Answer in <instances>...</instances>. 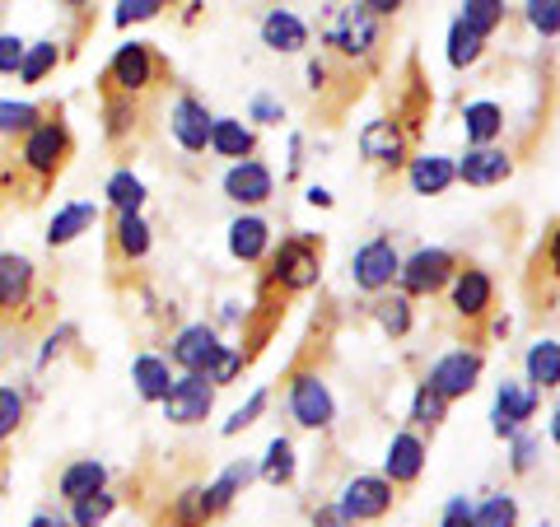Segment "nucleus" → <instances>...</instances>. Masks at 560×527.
Instances as JSON below:
<instances>
[{"instance_id": "obj_1", "label": "nucleus", "mask_w": 560, "mask_h": 527, "mask_svg": "<svg viewBox=\"0 0 560 527\" xmlns=\"http://www.w3.org/2000/svg\"><path fill=\"white\" fill-rule=\"evenodd\" d=\"M70 160H75V131L66 121V103H57L43 127L0 150V201L38 206L61 183Z\"/></svg>"}, {"instance_id": "obj_2", "label": "nucleus", "mask_w": 560, "mask_h": 527, "mask_svg": "<svg viewBox=\"0 0 560 527\" xmlns=\"http://www.w3.org/2000/svg\"><path fill=\"white\" fill-rule=\"evenodd\" d=\"M57 313V294L24 253H0V331H38Z\"/></svg>"}, {"instance_id": "obj_3", "label": "nucleus", "mask_w": 560, "mask_h": 527, "mask_svg": "<svg viewBox=\"0 0 560 527\" xmlns=\"http://www.w3.org/2000/svg\"><path fill=\"white\" fill-rule=\"evenodd\" d=\"M318 276H323V238L318 234H290V238H280V248L267 253V261H261L257 298H280V304H290L294 294L318 285Z\"/></svg>"}, {"instance_id": "obj_4", "label": "nucleus", "mask_w": 560, "mask_h": 527, "mask_svg": "<svg viewBox=\"0 0 560 527\" xmlns=\"http://www.w3.org/2000/svg\"><path fill=\"white\" fill-rule=\"evenodd\" d=\"M168 80H173V66L160 57L154 43H121L113 51V61L103 66V75H98V98L117 94V98L145 103L154 90H164Z\"/></svg>"}, {"instance_id": "obj_5", "label": "nucleus", "mask_w": 560, "mask_h": 527, "mask_svg": "<svg viewBox=\"0 0 560 527\" xmlns=\"http://www.w3.org/2000/svg\"><path fill=\"white\" fill-rule=\"evenodd\" d=\"M323 43L346 61H370L378 51V20L364 5H331L323 20Z\"/></svg>"}, {"instance_id": "obj_6", "label": "nucleus", "mask_w": 560, "mask_h": 527, "mask_svg": "<svg viewBox=\"0 0 560 527\" xmlns=\"http://www.w3.org/2000/svg\"><path fill=\"white\" fill-rule=\"evenodd\" d=\"M285 401H290V415H294V425H300V430H327L331 415H337V401H331L323 374H318V368H308V364L290 368Z\"/></svg>"}, {"instance_id": "obj_7", "label": "nucleus", "mask_w": 560, "mask_h": 527, "mask_svg": "<svg viewBox=\"0 0 560 527\" xmlns=\"http://www.w3.org/2000/svg\"><path fill=\"white\" fill-rule=\"evenodd\" d=\"M463 261L453 257L448 248H416L407 261H401L397 271V290L407 298H430L453 285V276H458Z\"/></svg>"}, {"instance_id": "obj_8", "label": "nucleus", "mask_w": 560, "mask_h": 527, "mask_svg": "<svg viewBox=\"0 0 560 527\" xmlns=\"http://www.w3.org/2000/svg\"><path fill=\"white\" fill-rule=\"evenodd\" d=\"M397 271H401V257H397V243H393L388 234L370 238L355 257H350V280H355V290H364V294L393 290Z\"/></svg>"}, {"instance_id": "obj_9", "label": "nucleus", "mask_w": 560, "mask_h": 527, "mask_svg": "<svg viewBox=\"0 0 560 527\" xmlns=\"http://www.w3.org/2000/svg\"><path fill=\"white\" fill-rule=\"evenodd\" d=\"M411 140H416V131L401 117H378L360 131V154L378 168H401L411 154Z\"/></svg>"}, {"instance_id": "obj_10", "label": "nucleus", "mask_w": 560, "mask_h": 527, "mask_svg": "<svg viewBox=\"0 0 560 527\" xmlns=\"http://www.w3.org/2000/svg\"><path fill=\"white\" fill-rule=\"evenodd\" d=\"M220 350H224V341H220L215 327H210V323H191V327H183L178 337L168 341V355H164V360H168L173 368H183V374L206 378Z\"/></svg>"}, {"instance_id": "obj_11", "label": "nucleus", "mask_w": 560, "mask_h": 527, "mask_svg": "<svg viewBox=\"0 0 560 527\" xmlns=\"http://www.w3.org/2000/svg\"><path fill=\"white\" fill-rule=\"evenodd\" d=\"M393 504H397V490L383 481V477H355V481H346L341 500H337V508H341V514L355 523V527H360V523L388 518Z\"/></svg>"}, {"instance_id": "obj_12", "label": "nucleus", "mask_w": 560, "mask_h": 527, "mask_svg": "<svg viewBox=\"0 0 560 527\" xmlns=\"http://www.w3.org/2000/svg\"><path fill=\"white\" fill-rule=\"evenodd\" d=\"M215 411V388L197 374H178L164 397V420L168 425H206Z\"/></svg>"}, {"instance_id": "obj_13", "label": "nucleus", "mask_w": 560, "mask_h": 527, "mask_svg": "<svg viewBox=\"0 0 560 527\" xmlns=\"http://www.w3.org/2000/svg\"><path fill=\"white\" fill-rule=\"evenodd\" d=\"M481 368H486V355H481V350H453V355H444L440 364L430 368L425 388H430V393H440L444 401H458V397H467L471 388H477Z\"/></svg>"}, {"instance_id": "obj_14", "label": "nucleus", "mask_w": 560, "mask_h": 527, "mask_svg": "<svg viewBox=\"0 0 560 527\" xmlns=\"http://www.w3.org/2000/svg\"><path fill=\"white\" fill-rule=\"evenodd\" d=\"M210 127H215V117H210V108L197 94H178V98H173L168 131H173V140H178L187 154H206L210 150Z\"/></svg>"}, {"instance_id": "obj_15", "label": "nucleus", "mask_w": 560, "mask_h": 527, "mask_svg": "<svg viewBox=\"0 0 560 527\" xmlns=\"http://www.w3.org/2000/svg\"><path fill=\"white\" fill-rule=\"evenodd\" d=\"M150 224L145 215H113L108 224V267L113 271H131L150 257Z\"/></svg>"}, {"instance_id": "obj_16", "label": "nucleus", "mask_w": 560, "mask_h": 527, "mask_svg": "<svg viewBox=\"0 0 560 527\" xmlns=\"http://www.w3.org/2000/svg\"><path fill=\"white\" fill-rule=\"evenodd\" d=\"M448 304L463 323H481L490 304H495V280L481 267H458V276H453V285H448Z\"/></svg>"}, {"instance_id": "obj_17", "label": "nucleus", "mask_w": 560, "mask_h": 527, "mask_svg": "<svg viewBox=\"0 0 560 527\" xmlns=\"http://www.w3.org/2000/svg\"><path fill=\"white\" fill-rule=\"evenodd\" d=\"M420 471H425V438H420L416 430L393 434L388 458H383V481H388L393 490H407V485L420 481Z\"/></svg>"}, {"instance_id": "obj_18", "label": "nucleus", "mask_w": 560, "mask_h": 527, "mask_svg": "<svg viewBox=\"0 0 560 527\" xmlns=\"http://www.w3.org/2000/svg\"><path fill=\"white\" fill-rule=\"evenodd\" d=\"M537 415V393L523 388V383H500L495 393V411H490V430L500 438H514L523 434V425Z\"/></svg>"}, {"instance_id": "obj_19", "label": "nucleus", "mask_w": 560, "mask_h": 527, "mask_svg": "<svg viewBox=\"0 0 560 527\" xmlns=\"http://www.w3.org/2000/svg\"><path fill=\"white\" fill-rule=\"evenodd\" d=\"M140 127H145V103L136 98H117V94H103V136L117 154H127L136 145Z\"/></svg>"}, {"instance_id": "obj_20", "label": "nucleus", "mask_w": 560, "mask_h": 527, "mask_svg": "<svg viewBox=\"0 0 560 527\" xmlns=\"http://www.w3.org/2000/svg\"><path fill=\"white\" fill-rule=\"evenodd\" d=\"M224 197L238 201V206H267L276 197V178L261 160H243L224 173Z\"/></svg>"}, {"instance_id": "obj_21", "label": "nucleus", "mask_w": 560, "mask_h": 527, "mask_svg": "<svg viewBox=\"0 0 560 527\" xmlns=\"http://www.w3.org/2000/svg\"><path fill=\"white\" fill-rule=\"evenodd\" d=\"M210 518H215V508H210L206 485H183L178 495H168V504L154 514V527H206Z\"/></svg>"}, {"instance_id": "obj_22", "label": "nucleus", "mask_w": 560, "mask_h": 527, "mask_svg": "<svg viewBox=\"0 0 560 527\" xmlns=\"http://www.w3.org/2000/svg\"><path fill=\"white\" fill-rule=\"evenodd\" d=\"M407 183L416 197H444L458 183V164L448 154H416V160H407Z\"/></svg>"}, {"instance_id": "obj_23", "label": "nucleus", "mask_w": 560, "mask_h": 527, "mask_svg": "<svg viewBox=\"0 0 560 527\" xmlns=\"http://www.w3.org/2000/svg\"><path fill=\"white\" fill-rule=\"evenodd\" d=\"M458 178H463L467 187H500V183L514 178V160H510L504 150H495V145L467 150L463 164H458Z\"/></svg>"}, {"instance_id": "obj_24", "label": "nucleus", "mask_w": 560, "mask_h": 527, "mask_svg": "<svg viewBox=\"0 0 560 527\" xmlns=\"http://www.w3.org/2000/svg\"><path fill=\"white\" fill-rule=\"evenodd\" d=\"M98 490H108V467H103L98 458H75V462L61 467L57 495H61L66 504H80V500L98 495Z\"/></svg>"}, {"instance_id": "obj_25", "label": "nucleus", "mask_w": 560, "mask_h": 527, "mask_svg": "<svg viewBox=\"0 0 560 527\" xmlns=\"http://www.w3.org/2000/svg\"><path fill=\"white\" fill-rule=\"evenodd\" d=\"M230 253H234V261H243V267L267 261V253H271V224L261 215H238L230 224Z\"/></svg>"}, {"instance_id": "obj_26", "label": "nucleus", "mask_w": 560, "mask_h": 527, "mask_svg": "<svg viewBox=\"0 0 560 527\" xmlns=\"http://www.w3.org/2000/svg\"><path fill=\"white\" fill-rule=\"evenodd\" d=\"M98 215H103V210L94 201H70V206H61L57 215H51V224H47V248H70L80 234L94 230Z\"/></svg>"}, {"instance_id": "obj_27", "label": "nucleus", "mask_w": 560, "mask_h": 527, "mask_svg": "<svg viewBox=\"0 0 560 527\" xmlns=\"http://www.w3.org/2000/svg\"><path fill=\"white\" fill-rule=\"evenodd\" d=\"M173 378H178V374H173V364L164 355H154V350L136 355V364H131V383H136V397L140 401H160V407H164Z\"/></svg>"}, {"instance_id": "obj_28", "label": "nucleus", "mask_w": 560, "mask_h": 527, "mask_svg": "<svg viewBox=\"0 0 560 527\" xmlns=\"http://www.w3.org/2000/svg\"><path fill=\"white\" fill-rule=\"evenodd\" d=\"M210 150L224 154V160H253L257 154V131L253 127H243L238 117H215V127H210Z\"/></svg>"}, {"instance_id": "obj_29", "label": "nucleus", "mask_w": 560, "mask_h": 527, "mask_svg": "<svg viewBox=\"0 0 560 527\" xmlns=\"http://www.w3.org/2000/svg\"><path fill=\"white\" fill-rule=\"evenodd\" d=\"M463 131H467V150H486V145H495V136L504 131V108L500 103H467L463 108Z\"/></svg>"}, {"instance_id": "obj_30", "label": "nucleus", "mask_w": 560, "mask_h": 527, "mask_svg": "<svg viewBox=\"0 0 560 527\" xmlns=\"http://www.w3.org/2000/svg\"><path fill=\"white\" fill-rule=\"evenodd\" d=\"M261 43L271 51H304L308 47V24L294 10H271L261 20Z\"/></svg>"}, {"instance_id": "obj_31", "label": "nucleus", "mask_w": 560, "mask_h": 527, "mask_svg": "<svg viewBox=\"0 0 560 527\" xmlns=\"http://www.w3.org/2000/svg\"><path fill=\"white\" fill-rule=\"evenodd\" d=\"M51 108H57V98L51 103H10L0 98V140H24L33 127H43V121L51 117Z\"/></svg>"}, {"instance_id": "obj_32", "label": "nucleus", "mask_w": 560, "mask_h": 527, "mask_svg": "<svg viewBox=\"0 0 560 527\" xmlns=\"http://www.w3.org/2000/svg\"><path fill=\"white\" fill-rule=\"evenodd\" d=\"M253 477H257V462H230L215 481L206 485V495H210V508H215V518H220L224 508H230V504L243 495V490H248V481H253Z\"/></svg>"}, {"instance_id": "obj_33", "label": "nucleus", "mask_w": 560, "mask_h": 527, "mask_svg": "<svg viewBox=\"0 0 560 527\" xmlns=\"http://www.w3.org/2000/svg\"><path fill=\"white\" fill-rule=\"evenodd\" d=\"M523 364H528V388H533L537 397L551 393V388H560V341H537Z\"/></svg>"}, {"instance_id": "obj_34", "label": "nucleus", "mask_w": 560, "mask_h": 527, "mask_svg": "<svg viewBox=\"0 0 560 527\" xmlns=\"http://www.w3.org/2000/svg\"><path fill=\"white\" fill-rule=\"evenodd\" d=\"M103 197H108L113 215H140V206H145V183H140L131 168H117L108 178V187H103Z\"/></svg>"}, {"instance_id": "obj_35", "label": "nucleus", "mask_w": 560, "mask_h": 527, "mask_svg": "<svg viewBox=\"0 0 560 527\" xmlns=\"http://www.w3.org/2000/svg\"><path fill=\"white\" fill-rule=\"evenodd\" d=\"M24 420H28V393L20 383H0V453L24 430Z\"/></svg>"}, {"instance_id": "obj_36", "label": "nucleus", "mask_w": 560, "mask_h": 527, "mask_svg": "<svg viewBox=\"0 0 560 527\" xmlns=\"http://www.w3.org/2000/svg\"><path fill=\"white\" fill-rule=\"evenodd\" d=\"M57 66H61V47H57V43H51V38L28 43L24 66H20V84H28V90H38V84H43Z\"/></svg>"}, {"instance_id": "obj_37", "label": "nucleus", "mask_w": 560, "mask_h": 527, "mask_svg": "<svg viewBox=\"0 0 560 527\" xmlns=\"http://www.w3.org/2000/svg\"><path fill=\"white\" fill-rule=\"evenodd\" d=\"M257 477L267 481V485H290L294 481V444H290L285 434L267 444V458L257 462Z\"/></svg>"}, {"instance_id": "obj_38", "label": "nucleus", "mask_w": 560, "mask_h": 527, "mask_svg": "<svg viewBox=\"0 0 560 527\" xmlns=\"http://www.w3.org/2000/svg\"><path fill=\"white\" fill-rule=\"evenodd\" d=\"M481 51H486L481 33H471L463 20H453V28H448V66L453 70H467V66L481 61Z\"/></svg>"}, {"instance_id": "obj_39", "label": "nucleus", "mask_w": 560, "mask_h": 527, "mask_svg": "<svg viewBox=\"0 0 560 527\" xmlns=\"http://www.w3.org/2000/svg\"><path fill=\"white\" fill-rule=\"evenodd\" d=\"M374 318H378V327L388 331V337H407V331H411V298L401 294V290L388 294V298H378Z\"/></svg>"}, {"instance_id": "obj_40", "label": "nucleus", "mask_w": 560, "mask_h": 527, "mask_svg": "<svg viewBox=\"0 0 560 527\" xmlns=\"http://www.w3.org/2000/svg\"><path fill=\"white\" fill-rule=\"evenodd\" d=\"M113 508H117V495H113V490H98V495L80 500V504H70L66 523H70V527H103V523H108Z\"/></svg>"}, {"instance_id": "obj_41", "label": "nucleus", "mask_w": 560, "mask_h": 527, "mask_svg": "<svg viewBox=\"0 0 560 527\" xmlns=\"http://www.w3.org/2000/svg\"><path fill=\"white\" fill-rule=\"evenodd\" d=\"M458 20H463L471 33H481V38H490V33H495V28L504 24V5H500V0H467Z\"/></svg>"}, {"instance_id": "obj_42", "label": "nucleus", "mask_w": 560, "mask_h": 527, "mask_svg": "<svg viewBox=\"0 0 560 527\" xmlns=\"http://www.w3.org/2000/svg\"><path fill=\"white\" fill-rule=\"evenodd\" d=\"M411 420L420 430H440L444 420H448V401L440 397V393H430L425 383L416 388V401H411Z\"/></svg>"}, {"instance_id": "obj_43", "label": "nucleus", "mask_w": 560, "mask_h": 527, "mask_svg": "<svg viewBox=\"0 0 560 527\" xmlns=\"http://www.w3.org/2000/svg\"><path fill=\"white\" fill-rule=\"evenodd\" d=\"M477 514V527H518V500L514 495H490Z\"/></svg>"}, {"instance_id": "obj_44", "label": "nucleus", "mask_w": 560, "mask_h": 527, "mask_svg": "<svg viewBox=\"0 0 560 527\" xmlns=\"http://www.w3.org/2000/svg\"><path fill=\"white\" fill-rule=\"evenodd\" d=\"M267 407H271V393H267V388H261V393H253V397H248V401H243V407H238V411H234L230 420H224V430H220V434H224V438H234V434H243V430H248V425H257V415H261V411H267Z\"/></svg>"}, {"instance_id": "obj_45", "label": "nucleus", "mask_w": 560, "mask_h": 527, "mask_svg": "<svg viewBox=\"0 0 560 527\" xmlns=\"http://www.w3.org/2000/svg\"><path fill=\"white\" fill-rule=\"evenodd\" d=\"M168 5L164 0H121L117 14H113V24L117 28H131V24H150V20H160Z\"/></svg>"}, {"instance_id": "obj_46", "label": "nucleus", "mask_w": 560, "mask_h": 527, "mask_svg": "<svg viewBox=\"0 0 560 527\" xmlns=\"http://www.w3.org/2000/svg\"><path fill=\"white\" fill-rule=\"evenodd\" d=\"M243 368H248V364H243V355H238V346H224L220 350V355H215V364H210V374H206V383H210V388H230V383L243 374Z\"/></svg>"}, {"instance_id": "obj_47", "label": "nucleus", "mask_w": 560, "mask_h": 527, "mask_svg": "<svg viewBox=\"0 0 560 527\" xmlns=\"http://www.w3.org/2000/svg\"><path fill=\"white\" fill-rule=\"evenodd\" d=\"M528 24L541 33V38H556V33H560V0H533V5H528Z\"/></svg>"}, {"instance_id": "obj_48", "label": "nucleus", "mask_w": 560, "mask_h": 527, "mask_svg": "<svg viewBox=\"0 0 560 527\" xmlns=\"http://www.w3.org/2000/svg\"><path fill=\"white\" fill-rule=\"evenodd\" d=\"M24 51H28V43L20 33H0V75H20Z\"/></svg>"}, {"instance_id": "obj_49", "label": "nucleus", "mask_w": 560, "mask_h": 527, "mask_svg": "<svg viewBox=\"0 0 560 527\" xmlns=\"http://www.w3.org/2000/svg\"><path fill=\"white\" fill-rule=\"evenodd\" d=\"M510 444H514V471H518V477H523V471H533V462H537V434H528V430H523V434H514L510 438Z\"/></svg>"}, {"instance_id": "obj_50", "label": "nucleus", "mask_w": 560, "mask_h": 527, "mask_svg": "<svg viewBox=\"0 0 560 527\" xmlns=\"http://www.w3.org/2000/svg\"><path fill=\"white\" fill-rule=\"evenodd\" d=\"M440 527H477V514H471V504L458 495V500H448V504H444Z\"/></svg>"}, {"instance_id": "obj_51", "label": "nucleus", "mask_w": 560, "mask_h": 527, "mask_svg": "<svg viewBox=\"0 0 560 527\" xmlns=\"http://www.w3.org/2000/svg\"><path fill=\"white\" fill-rule=\"evenodd\" d=\"M308 518H313V527H355V523H350V518L341 514L337 504H318Z\"/></svg>"}, {"instance_id": "obj_52", "label": "nucleus", "mask_w": 560, "mask_h": 527, "mask_svg": "<svg viewBox=\"0 0 560 527\" xmlns=\"http://www.w3.org/2000/svg\"><path fill=\"white\" fill-rule=\"evenodd\" d=\"M547 271L560 280V220L551 224V238H547Z\"/></svg>"}, {"instance_id": "obj_53", "label": "nucleus", "mask_w": 560, "mask_h": 527, "mask_svg": "<svg viewBox=\"0 0 560 527\" xmlns=\"http://www.w3.org/2000/svg\"><path fill=\"white\" fill-rule=\"evenodd\" d=\"M360 5H364V14H374V20H388V14L401 10L397 0H360Z\"/></svg>"}, {"instance_id": "obj_54", "label": "nucleus", "mask_w": 560, "mask_h": 527, "mask_svg": "<svg viewBox=\"0 0 560 527\" xmlns=\"http://www.w3.org/2000/svg\"><path fill=\"white\" fill-rule=\"evenodd\" d=\"M280 113H285V108H280V103H271V98H257V103H253V117H257V121H280Z\"/></svg>"}, {"instance_id": "obj_55", "label": "nucleus", "mask_w": 560, "mask_h": 527, "mask_svg": "<svg viewBox=\"0 0 560 527\" xmlns=\"http://www.w3.org/2000/svg\"><path fill=\"white\" fill-rule=\"evenodd\" d=\"M28 527H66V518H51V514H33Z\"/></svg>"}, {"instance_id": "obj_56", "label": "nucleus", "mask_w": 560, "mask_h": 527, "mask_svg": "<svg viewBox=\"0 0 560 527\" xmlns=\"http://www.w3.org/2000/svg\"><path fill=\"white\" fill-rule=\"evenodd\" d=\"M308 201H313V206H331V191H323V187H308Z\"/></svg>"}, {"instance_id": "obj_57", "label": "nucleus", "mask_w": 560, "mask_h": 527, "mask_svg": "<svg viewBox=\"0 0 560 527\" xmlns=\"http://www.w3.org/2000/svg\"><path fill=\"white\" fill-rule=\"evenodd\" d=\"M551 438H556V444H560V407L551 411Z\"/></svg>"}, {"instance_id": "obj_58", "label": "nucleus", "mask_w": 560, "mask_h": 527, "mask_svg": "<svg viewBox=\"0 0 560 527\" xmlns=\"http://www.w3.org/2000/svg\"><path fill=\"white\" fill-rule=\"evenodd\" d=\"M0 20H5V10H0Z\"/></svg>"}, {"instance_id": "obj_59", "label": "nucleus", "mask_w": 560, "mask_h": 527, "mask_svg": "<svg viewBox=\"0 0 560 527\" xmlns=\"http://www.w3.org/2000/svg\"><path fill=\"white\" fill-rule=\"evenodd\" d=\"M0 206H5V201H0Z\"/></svg>"}]
</instances>
